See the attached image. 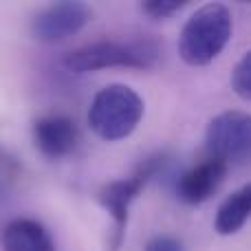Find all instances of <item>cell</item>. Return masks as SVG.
I'll return each mask as SVG.
<instances>
[{
    "instance_id": "277c9868",
    "label": "cell",
    "mask_w": 251,
    "mask_h": 251,
    "mask_svg": "<svg viewBox=\"0 0 251 251\" xmlns=\"http://www.w3.org/2000/svg\"><path fill=\"white\" fill-rule=\"evenodd\" d=\"M168 161L170 159L165 152H154V154L146 156L128 178L110 181L100 190V205L113 218V234L108 238V251L122 249L126 238V227H128L130 207L139 199V194L146 190L148 183L163 172Z\"/></svg>"
},
{
    "instance_id": "5b68a950",
    "label": "cell",
    "mask_w": 251,
    "mask_h": 251,
    "mask_svg": "<svg viewBox=\"0 0 251 251\" xmlns=\"http://www.w3.org/2000/svg\"><path fill=\"white\" fill-rule=\"evenodd\" d=\"M205 150L227 168L251 165V115L243 110L216 115L205 130Z\"/></svg>"
},
{
    "instance_id": "30bf717a",
    "label": "cell",
    "mask_w": 251,
    "mask_h": 251,
    "mask_svg": "<svg viewBox=\"0 0 251 251\" xmlns=\"http://www.w3.org/2000/svg\"><path fill=\"white\" fill-rule=\"evenodd\" d=\"M251 218V181L234 190L221 203L214 218V229L221 236H234L243 229Z\"/></svg>"
},
{
    "instance_id": "ba28073f",
    "label": "cell",
    "mask_w": 251,
    "mask_h": 251,
    "mask_svg": "<svg viewBox=\"0 0 251 251\" xmlns=\"http://www.w3.org/2000/svg\"><path fill=\"white\" fill-rule=\"evenodd\" d=\"M227 174V165L207 156L205 161L192 165L190 170L181 172L174 181L176 199L185 205H201L209 201L223 185Z\"/></svg>"
},
{
    "instance_id": "9c48e42d",
    "label": "cell",
    "mask_w": 251,
    "mask_h": 251,
    "mask_svg": "<svg viewBox=\"0 0 251 251\" xmlns=\"http://www.w3.org/2000/svg\"><path fill=\"white\" fill-rule=\"evenodd\" d=\"M2 251H57L49 229L33 218H13L0 234Z\"/></svg>"
},
{
    "instance_id": "8fae6325",
    "label": "cell",
    "mask_w": 251,
    "mask_h": 251,
    "mask_svg": "<svg viewBox=\"0 0 251 251\" xmlns=\"http://www.w3.org/2000/svg\"><path fill=\"white\" fill-rule=\"evenodd\" d=\"M231 88L240 100L251 101V51L245 53L231 71Z\"/></svg>"
},
{
    "instance_id": "3957f363",
    "label": "cell",
    "mask_w": 251,
    "mask_h": 251,
    "mask_svg": "<svg viewBox=\"0 0 251 251\" xmlns=\"http://www.w3.org/2000/svg\"><path fill=\"white\" fill-rule=\"evenodd\" d=\"M143 110V100L134 88L126 84H108L93 97L88 126L104 141H122L137 130Z\"/></svg>"
},
{
    "instance_id": "7a4b0ae2",
    "label": "cell",
    "mask_w": 251,
    "mask_h": 251,
    "mask_svg": "<svg viewBox=\"0 0 251 251\" xmlns=\"http://www.w3.org/2000/svg\"><path fill=\"white\" fill-rule=\"evenodd\" d=\"M71 73H95L104 69H139L148 71L159 64V47L150 38H137L128 42L100 40L69 51L62 60Z\"/></svg>"
},
{
    "instance_id": "6da1fadb",
    "label": "cell",
    "mask_w": 251,
    "mask_h": 251,
    "mask_svg": "<svg viewBox=\"0 0 251 251\" xmlns=\"http://www.w3.org/2000/svg\"><path fill=\"white\" fill-rule=\"evenodd\" d=\"M234 33L227 4L207 2L185 20L178 33V55L187 66H207L225 51Z\"/></svg>"
},
{
    "instance_id": "7c38bea8",
    "label": "cell",
    "mask_w": 251,
    "mask_h": 251,
    "mask_svg": "<svg viewBox=\"0 0 251 251\" xmlns=\"http://www.w3.org/2000/svg\"><path fill=\"white\" fill-rule=\"evenodd\" d=\"M185 0H146L141 2V11L150 16L152 20H165L185 7Z\"/></svg>"
},
{
    "instance_id": "8992f818",
    "label": "cell",
    "mask_w": 251,
    "mask_h": 251,
    "mask_svg": "<svg viewBox=\"0 0 251 251\" xmlns=\"http://www.w3.org/2000/svg\"><path fill=\"white\" fill-rule=\"evenodd\" d=\"M93 20V9L82 0H60L40 9L31 18V38L44 44H55L73 38Z\"/></svg>"
},
{
    "instance_id": "4fadbf2b",
    "label": "cell",
    "mask_w": 251,
    "mask_h": 251,
    "mask_svg": "<svg viewBox=\"0 0 251 251\" xmlns=\"http://www.w3.org/2000/svg\"><path fill=\"white\" fill-rule=\"evenodd\" d=\"M143 251H185V247H183V243L178 238H174V236L159 234L148 240Z\"/></svg>"
},
{
    "instance_id": "52a82bcc",
    "label": "cell",
    "mask_w": 251,
    "mask_h": 251,
    "mask_svg": "<svg viewBox=\"0 0 251 251\" xmlns=\"http://www.w3.org/2000/svg\"><path fill=\"white\" fill-rule=\"evenodd\" d=\"M31 137L38 152L47 159H66L79 143L77 124L66 115H44L33 122Z\"/></svg>"
}]
</instances>
